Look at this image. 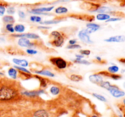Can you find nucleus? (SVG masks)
I'll list each match as a JSON object with an SVG mask.
<instances>
[{
    "label": "nucleus",
    "mask_w": 125,
    "mask_h": 117,
    "mask_svg": "<svg viewBox=\"0 0 125 117\" xmlns=\"http://www.w3.org/2000/svg\"><path fill=\"white\" fill-rule=\"evenodd\" d=\"M37 73L39 75H42V76H50V77H54V75L49 71H38Z\"/></svg>",
    "instance_id": "obj_20"
},
{
    "label": "nucleus",
    "mask_w": 125,
    "mask_h": 117,
    "mask_svg": "<svg viewBox=\"0 0 125 117\" xmlns=\"http://www.w3.org/2000/svg\"><path fill=\"white\" fill-rule=\"evenodd\" d=\"M89 35L90 34L86 31V29H83V30H81V31L78 32V37L81 41L83 42V43H86V44H92L93 41L91 40Z\"/></svg>",
    "instance_id": "obj_3"
},
{
    "label": "nucleus",
    "mask_w": 125,
    "mask_h": 117,
    "mask_svg": "<svg viewBox=\"0 0 125 117\" xmlns=\"http://www.w3.org/2000/svg\"><path fill=\"white\" fill-rule=\"evenodd\" d=\"M98 86H100V88H102L104 89H106V90L108 91V89L111 88L112 84H111V82L108 81H102L101 82H100L99 84H98Z\"/></svg>",
    "instance_id": "obj_15"
},
{
    "label": "nucleus",
    "mask_w": 125,
    "mask_h": 117,
    "mask_svg": "<svg viewBox=\"0 0 125 117\" xmlns=\"http://www.w3.org/2000/svg\"><path fill=\"white\" fill-rule=\"evenodd\" d=\"M7 11H8L9 14L12 15V14L15 13V8H13V7H9L8 9H7Z\"/></svg>",
    "instance_id": "obj_35"
},
{
    "label": "nucleus",
    "mask_w": 125,
    "mask_h": 117,
    "mask_svg": "<svg viewBox=\"0 0 125 117\" xmlns=\"http://www.w3.org/2000/svg\"><path fill=\"white\" fill-rule=\"evenodd\" d=\"M110 93L112 94L114 98H116V99H120V98H123L124 96H125V92L123 90H120V88L117 89V90H115V91H112Z\"/></svg>",
    "instance_id": "obj_10"
},
{
    "label": "nucleus",
    "mask_w": 125,
    "mask_h": 117,
    "mask_svg": "<svg viewBox=\"0 0 125 117\" xmlns=\"http://www.w3.org/2000/svg\"><path fill=\"white\" fill-rule=\"evenodd\" d=\"M96 19H97L98 20H101V21H103V20H107L108 19H110V15H109L108 14H98V15H96Z\"/></svg>",
    "instance_id": "obj_17"
},
{
    "label": "nucleus",
    "mask_w": 125,
    "mask_h": 117,
    "mask_svg": "<svg viewBox=\"0 0 125 117\" xmlns=\"http://www.w3.org/2000/svg\"><path fill=\"white\" fill-rule=\"evenodd\" d=\"M15 36H19V37H27V38H31V39H38L39 38V36L36 34L33 33H26V34H22V35H15Z\"/></svg>",
    "instance_id": "obj_13"
},
{
    "label": "nucleus",
    "mask_w": 125,
    "mask_h": 117,
    "mask_svg": "<svg viewBox=\"0 0 125 117\" xmlns=\"http://www.w3.org/2000/svg\"><path fill=\"white\" fill-rule=\"evenodd\" d=\"M59 20H49V21H43V22H40L42 24H45V25H52V24H57L59 23Z\"/></svg>",
    "instance_id": "obj_29"
},
{
    "label": "nucleus",
    "mask_w": 125,
    "mask_h": 117,
    "mask_svg": "<svg viewBox=\"0 0 125 117\" xmlns=\"http://www.w3.org/2000/svg\"><path fill=\"white\" fill-rule=\"evenodd\" d=\"M74 62L77 63V64H86V65L90 64V62H89V61H87V60H84V59H76L74 60Z\"/></svg>",
    "instance_id": "obj_24"
},
{
    "label": "nucleus",
    "mask_w": 125,
    "mask_h": 117,
    "mask_svg": "<svg viewBox=\"0 0 125 117\" xmlns=\"http://www.w3.org/2000/svg\"><path fill=\"white\" fill-rule=\"evenodd\" d=\"M81 46L78 44H74V45H69L67 47L68 49H76V48H80Z\"/></svg>",
    "instance_id": "obj_32"
},
{
    "label": "nucleus",
    "mask_w": 125,
    "mask_h": 117,
    "mask_svg": "<svg viewBox=\"0 0 125 117\" xmlns=\"http://www.w3.org/2000/svg\"><path fill=\"white\" fill-rule=\"evenodd\" d=\"M0 75H1V76H3V74L2 72H0Z\"/></svg>",
    "instance_id": "obj_44"
},
{
    "label": "nucleus",
    "mask_w": 125,
    "mask_h": 117,
    "mask_svg": "<svg viewBox=\"0 0 125 117\" xmlns=\"http://www.w3.org/2000/svg\"><path fill=\"white\" fill-rule=\"evenodd\" d=\"M9 75H10V77L15 79V78L17 77V71H16V70H15V68H11V69H10V70H9Z\"/></svg>",
    "instance_id": "obj_22"
},
{
    "label": "nucleus",
    "mask_w": 125,
    "mask_h": 117,
    "mask_svg": "<svg viewBox=\"0 0 125 117\" xmlns=\"http://www.w3.org/2000/svg\"><path fill=\"white\" fill-rule=\"evenodd\" d=\"M76 57H77V59H83V55H82V54H77L76 55Z\"/></svg>",
    "instance_id": "obj_40"
},
{
    "label": "nucleus",
    "mask_w": 125,
    "mask_h": 117,
    "mask_svg": "<svg viewBox=\"0 0 125 117\" xmlns=\"http://www.w3.org/2000/svg\"><path fill=\"white\" fill-rule=\"evenodd\" d=\"M3 20V21L6 22V23H8V24H11V23H13V22H15V19H14L11 15L4 16Z\"/></svg>",
    "instance_id": "obj_23"
},
{
    "label": "nucleus",
    "mask_w": 125,
    "mask_h": 117,
    "mask_svg": "<svg viewBox=\"0 0 125 117\" xmlns=\"http://www.w3.org/2000/svg\"><path fill=\"white\" fill-rule=\"evenodd\" d=\"M68 12V9L66 8V7H58L55 9V13L56 14H66Z\"/></svg>",
    "instance_id": "obj_21"
},
{
    "label": "nucleus",
    "mask_w": 125,
    "mask_h": 117,
    "mask_svg": "<svg viewBox=\"0 0 125 117\" xmlns=\"http://www.w3.org/2000/svg\"><path fill=\"white\" fill-rule=\"evenodd\" d=\"M91 117H98L97 116H96V115H93V116H91Z\"/></svg>",
    "instance_id": "obj_43"
},
{
    "label": "nucleus",
    "mask_w": 125,
    "mask_h": 117,
    "mask_svg": "<svg viewBox=\"0 0 125 117\" xmlns=\"http://www.w3.org/2000/svg\"><path fill=\"white\" fill-rule=\"evenodd\" d=\"M123 104H124V107H125V99H124V100H123Z\"/></svg>",
    "instance_id": "obj_42"
},
{
    "label": "nucleus",
    "mask_w": 125,
    "mask_h": 117,
    "mask_svg": "<svg viewBox=\"0 0 125 117\" xmlns=\"http://www.w3.org/2000/svg\"><path fill=\"white\" fill-rule=\"evenodd\" d=\"M19 16H20L21 18H25V14H24V12L19 11Z\"/></svg>",
    "instance_id": "obj_38"
},
{
    "label": "nucleus",
    "mask_w": 125,
    "mask_h": 117,
    "mask_svg": "<svg viewBox=\"0 0 125 117\" xmlns=\"http://www.w3.org/2000/svg\"><path fill=\"white\" fill-rule=\"evenodd\" d=\"M14 30L17 32H23L25 31V27L23 25H16L14 27Z\"/></svg>",
    "instance_id": "obj_25"
},
{
    "label": "nucleus",
    "mask_w": 125,
    "mask_h": 117,
    "mask_svg": "<svg viewBox=\"0 0 125 117\" xmlns=\"http://www.w3.org/2000/svg\"><path fill=\"white\" fill-rule=\"evenodd\" d=\"M15 69H18V70H20L21 71H23V72H26V73H28V74H30V71H28V70H26V69H25V68H23V67H15Z\"/></svg>",
    "instance_id": "obj_34"
},
{
    "label": "nucleus",
    "mask_w": 125,
    "mask_h": 117,
    "mask_svg": "<svg viewBox=\"0 0 125 117\" xmlns=\"http://www.w3.org/2000/svg\"><path fill=\"white\" fill-rule=\"evenodd\" d=\"M90 53H91V52H90V50H80V54H82V55H83V56H84V55H87V56H89V54H90Z\"/></svg>",
    "instance_id": "obj_30"
},
{
    "label": "nucleus",
    "mask_w": 125,
    "mask_h": 117,
    "mask_svg": "<svg viewBox=\"0 0 125 117\" xmlns=\"http://www.w3.org/2000/svg\"><path fill=\"white\" fill-rule=\"evenodd\" d=\"M6 29L8 30L9 31H10V32H14V31H15V30H14V27L11 25V24H8V25L6 26Z\"/></svg>",
    "instance_id": "obj_33"
},
{
    "label": "nucleus",
    "mask_w": 125,
    "mask_h": 117,
    "mask_svg": "<svg viewBox=\"0 0 125 117\" xmlns=\"http://www.w3.org/2000/svg\"><path fill=\"white\" fill-rule=\"evenodd\" d=\"M18 44L21 47H26V48H28V47L32 46V43H31V42L28 39H26L25 37H21L18 40Z\"/></svg>",
    "instance_id": "obj_8"
},
{
    "label": "nucleus",
    "mask_w": 125,
    "mask_h": 117,
    "mask_svg": "<svg viewBox=\"0 0 125 117\" xmlns=\"http://www.w3.org/2000/svg\"><path fill=\"white\" fill-rule=\"evenodd\" d=\"M44 91H38V92H35V91H32V92H23L22 94L26 96H28V97H35V96H38L41 93H43Z\"/></svg>",
    "instance_id": "obj_14"
},
{
    "label": "nucleus",
    "mask_w": 125,
    "mask_h": 117,
    "mask_svg": "<svg viewBox=\"0 0 125 117\" xmlns=\"http://www.w3.org/2000/svg\"><path fill=\"white\" fill-rule=\"evenodd\" d=\"M54 9L53 6L50 7H43V8H38V9H35L31 10V12L34 14H43L42 12H50Z\"/></svg>",
    "instance_id": "obj_9"
},
{
    "label": "nucleus",
    "mask_w": 125,
    "mask_h": 117,
    "mask_svg": "<svg viewBox=\"0 0 125 117\" xmlns=\"http://www.w3.org/2000/svg\"><path fill=\"white\" fill-rule=\"evenodd\" d=\"M97 12H100V14H103L104 12H107V11H111V9L108 8V7H100L97 9L95 10Z\"/></svg>",
    "instance_id": "obj_27"
},
{
    "label": "nucleus",
    "mask_w": 125,
    "mask_h": 117,
    "mask_svg": "<svg viewBox=\"0 0 125 117\" xmlns=\"http://www.w3.org/2000/svg\"><path fill=\"white\" fill-rule=\"evenodd\" d=\"M124 88H125V81H124Z\"/></svg>",
    "instance_id": "obj_45"
},
{
    "label": "nucleus",
    "mask_w": 125,
    "mask_h": 117,
    "mask_svg": "<svg viewBox=\"0 0 125 117\" xmlns=\"http://www.w3.org/2000/svg\"><path fill=\"white\" fill-rule=\"evenodd\" d=\"M92 96L93 97H94L95 99H97L98 100L101 101V102H107V99H105L104 96H102L101 94H99V93H92Z\"/></svg>",
    "instance_id": "obj_19"
},
{
    "label": "nucleus",
    "mask_w": 125,
    "mask_h": 117,
    "mask_svg": "<svg viewBox=\"0 0 125 117\" xmlns=\"http://www.w3.org/2000/svg\"><path fill=\"white\" fill-rule=\"evenodd\" d=\"M30 20H31L32 22H42V18L39 16H31L30 18Z\"/></svg>",
    "instance_id": "obj_28"
},
{
    "label": "nucleus",
    "mask_w": 125,
    "mask_h": 117,
    "mask_svg": "<svg viewBox=\"0 0 125 117\" xmlns=\"http://www.w3.org/2000/svg\"><path fill=\"white\" fill-rule=\"evenodd\" d=\"M124 117H125V114H124Z\"/></svg>",
    "instance_id": "obj_46"
},
{
    "label": "nucleus",
    "mask_w": 125,
    "mask_h": 117,
    "mask_svg": "<svg viewBox=\"0 0 125 117\" xmlns=\"http://www.w3.org/2000/svg\"><path fill=\"white\" fill-rule=\"evenodd\" d=\"M50 92L53 95H57L60 93V88L58 87H51L50 88Z\"/></svg>",
    "instance_id": "obj_26"
},
{
    "label": "nucleus",
    "mask_w": 125,
    "mask_h": 117,
    "mask_svg": "<svg viewBox=\"0 0 125 117\" xmlns=\"http://www.w3.org/2000/svg\"><path fill=\"white\" fill-rule=\"evenodd\" d=\"M17 95L16 91L12 88H0V101L10 100Z\"/></svg>",
    "instance_id": "obj_1"
},
{
    "label": "nucleus",
    "mask_w": 125,
    "mask_h": 117,
    "mask_svg": "<svg viewBox=\"0 0 125 117\" xmlns=\"http://www.w3.org/2000/svg\"><path fill=\"white\" fill-rule=\"evenodd\" d=\"M124 41L125 36H122V35L111 36V37L107 38V39H105V42H107V43H124Z\"/></svg>",
    "instance_id": "obj_6"
},
{
    "label": "nucleus",
    "mask_w": 125,
    "mask_h": 117,
    "mask_svg": "<svg viewBox=\"0 0 125 117\" xmlns=\"http://www.w3.org/2000/svg\"><path fill=\"white\" fill-rule=\"evenodd\" d=\"M52 43L56 47H61L64 43V37L59 31H53L51 32Z\"/></svg>",
    "instance_id": "obj_2"
},
{
    "label": "nucleus",
    "mask_w": 125,
    "mask_h": 117,
    "mask_svg": "<svg viewBox=\"0 0 125 117\" xmlns=\"http://www.w3.org/2000/svg\"><path fill=\"white\" fill-rule=\"evenodd\" d=\"M122 19L121 18H117V17H114V18H110L107 20H105L106 22H115V21H118V20H121Z\"/></svg>",
    "instance_id": "obj_31"
},
{
    "label": "nucleus",
    "mask_w": 125,
    "mask_h": 117,
    "mask_svg": "<svg viewBox=\"0 0 125 117\" xmlns=\"http://www.w3.org/2000/svg\"><path fill=\"white\" fill-rule=\"evenodd\" d=\"M107 71H108V73H110V74H116V73H117L119 71V67L117 65L113 64V65L108 67Z\"/></svg>",
    "instance_id": "obj_16"
},
{
    "label": "nucleus",
    "mask_w": 125,
    "mask_h": 117,
    "mask_svg": "<svg viewBox=\"0 0 125 117\" xmlns=\"http://www.w3.org/2000/svg\"><path fill=\"white\" fill-rule=\"evenodd\" d=\"M96 59H97V60H99V61H100V60H101V58H100V57H96Z\"/></svg>",
    "instance_id": "obj_41"
},
{
    "label": "nucleus",
    "mask_w": 125,
    "mask_h": 117,
    "mask_svg": "<svg viewBox=\"0 0 125 117\" xmlns=\"http://www.w3.org/2000/svg\"><path fill=\"white\" fill-rule=\"evenodd\" d=\"M86 27H87L86 31H87L89 34H91V33H93V32H95V31H97L98 30L100 29V26L95 23H88L87 25H86Z\"/></svg>",
    "instance_id": "obj_7"
},
{
    "label": "nucleus",
    "mask_w": 125,
    "mask_h": 117,
    "mask_svg": "<svg viewBox=\"0 0 125 117\" xmlns=\"http://www.w3.org/2000/svg\"><path fill=\"white\" fill-rule=\"evenodd\" d=\"M5 13V8L3 6H0V15H3Z\"/></svg>",
    "instance_id": "obj_37"
},
{
    "label": "nucleus",
    "mask_w": 125,
    "mask_h": 117,
    "mask_svg": "<svg viewBox=\"0 0 125 117\" xmlns=\"http://www.w3.org/2000/svg\"><path fill=\"white\" fill-rule=\"evenodd\" d=\"M76 43H77V41H76L75 39L70 40V41H69V45H74V44H76Z\"/></svg>",
    "instance_id": "obj_39"
},
{
    "label": "nucleus",
    "mask_w": 125,
    "mask_h": 117,
    "mask_svg": "<svg viewBox=\"0 0 125 117\" xmlns=\"http://www.w3.org/2000/svg\"><path fill=\"white\" fill-rule=\"evenodd\" d=\"M89 79V81H90V82L94 83V84H97V85L99 84L100 82H101L102 81H104L103 76H102L100 73H98V74L90 75Z\"/></svg>",
    "instance_id": "obj_5"
},
{
    "label": "nucleus",
    "mask_w": 125,
    "mask_h": 117,
    "mask_svg": "<svg viewBox=\"0 0 125 117\" xmlns=\"http://www.w3.org/2000/svg\"><path fill=\"white\" fill-rule=\"evenodd\" d=\"M34 117H52V116H51L47 111L43 110V109H41V110H38L35 112Z\"/></svg>",
    "instance_id": "obj_11"
},
{
    "label": "nucleus",
    "mask_w": 125,
    "mask_h": 117,
    "mask_svg": "<svg viewBox=\"0 0 125 117\" xmlns=\"http://www.w3.org/2000/svg\"><path fill=\"white\" fill-rule=\"evenodd\" d=\"M51 62L54 64H55L59 69H65L67 66V63H66V60H64L61 58H53L51 59Z\"/></svg>",
    "instance_id": "obj_4"
},
{
    "label": "nucleus",
    "mask_w": 125,
    "mask_h": 117,
    "mask_svg": "<svg viewBox=\"0 0 125 117\" xmlns=\"http://www.w3.org/2000/svg\"><path fill=\"white\" fill-rule=\"evenodd\" d=\"M13 62L15 64L20 65L21 67H26V66L28 65V62L26 60V59H14Z\"/></svg>",
    "instance_id": "obj_12"
},
{
    "label": "nucleus",
    "mask_w": 125,
    "mask_h": 117,
    "mask_svg": "<svg viewBox=\"0 0 125 117\" xmlns=\"http://www.w3.org/2000/svg\"><path fill=\"white\" fill-rule=\"evenodd\" d=\"M26 53L29 54H36L38 52L36 50H33V49H26Z\"/></svg>",
    "instance_id": "obj_36"
},
{
    "label": "nucleus",
    "mask_w": 125,
    "mask_h": 117,
    "mask_svg": "<svg viewBox=\"0 0 125 117\" xmlns=\"http://www.w3.org/2000/svg\"><path fill=\"white\" fill-rule=\"evenodd\" d=\"M69 78L72 80L73 81H75V82H77V81H81L83 80V76H80V75H76V74H73L69 76Z\"/></svg>",
    "instance_id": "obj_18"
}]
</instances>
